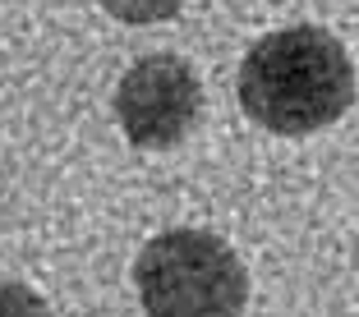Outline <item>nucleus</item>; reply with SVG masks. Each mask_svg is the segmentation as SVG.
<instances>
[{"label":"nucleus","instance_id":"obj_1","mask_svg":"<svg viewBox=\"0 0 359 317\" xmlns=\"http://www.w3.org/2000/svg\"><path fill=\"white\" fill-rule=\"evenodd\" d=\"M355 101V64L327 28L267 32L240 64V106L272 134H318Z\"/></svg>","mask_w":359,"mask_h":317},{"label":"nucleus","instance_id":"obj_2","mask_svg":"<svg viewBox=\"0 0 359 317\" xmlns=\"http://www.w3.org/2000/svg\"><path fill=\"white\" fill-rule=\"evenodd\" d=\"M134 286L148 317H240L249 272L226 239L208 230H166L134 262Z\"/></svg>","mask_w":359,"mask_h":317},{"label":"nucleus","instance_id":"obj_3","mask_svg":"<svg viewBox=\"0 0 359 317\" xmlns=\"http://www.w3.org/2000/svg\"><path fill=\"white\" fill-rule=\"evenodd\" d=\"M203 115V83L180 55H143L116 87V120L134 148H175Z\"/></svg>","mask_w":359,"mask_h":317},{"label":"nucleus","instance_id":"obj_4","mask_svg":"<svg viewBox=\"0 0 359 317\" xmlns=\"http://www.w3.org/2000/svg\"><path fill=\"white\" fill-rule=\"evenodd\" d=\"M97 5L120 23H166L170 14H180L184 0H97Z\"/></svg>","mask_w":359,"mask_h":317},{"label":"nucleus","instance_id":"obj_5","mask_svg":"<svg viewBox=\"0 0 359 317\" xmlns=\"http://www.w3.org/2000/svg\"><path fill=\"white\" fill-rule=\"evenodd\" d=\"M0 317H51V308L32 295L28 286H14V281H0Z\"/></svg>","mask_w":359,"mask_h":317}]
</instances>
